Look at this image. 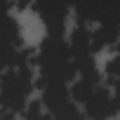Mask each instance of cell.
Listing matches in <instances>:
<instances>
[{"mask_svg":"<svg viewBox=\"0 0 120 120\" xmlns=\"http://www.w3.org/2000/svg\"><path fill=\"white\" fill-rule=\"evenodd\" d=\"M38 64H40V80H61L71 82L78 73L71 45L61 40V35H47L40 54H38Z\"/></svg>","mask_w":120,"mask_h":120,"instance_id":"6da1fadb","label":"cell"},{"mask_svg":"<svg viewBox=\"0 0 120 120\" xmlns=\"http://www.w3.org/2000/svg\"><path fill=\"white\" fill-rule=\"evenodd\" d=\"M118 111H120V106H118L115 97H111V92H108L106 87H97L94 94L90 97V101L85 104V115H87V118H97V120L111 118V115H115Z\"/></svg>","mask_w":120,"mask_h":120,"instance_id":"7a4b0ae2","label":"cell"},{"mask_svg":"<svg viewBox=\"0 0 120 120\" xmlns=\"http://www.w3.org/2000/svg\"><path fill=\"white\" fill-rule=\"evenodd\" d=\"M101 5H104V0H73V7H75V14L80 17V24L99 21Z\"/></svg>","mask_w":120,"mask_h":120,"instance_id":"3957f363","label":"cell"},{"mask_svg":"<svg viewBox=\"0 0 120 120\" xmlns=\"http://www.w3.org/2000/svg\"><path fill=\"white\" fill-rule=\"evenodd\" d=\"M97 87H99L97 82H92V80H87V78H80V80L73 85V90H71V94H73V101L87 104V101H90V97L94 94V90H97Z\"/></svg>","mask_w":120,"mask_h":120,"instance_id":"277c9868","label":"cell"},{"mask_svg":"<svg viewBox=\"0 0 120 120\" xmlns=\"http://www.w3.org/2000/svg\"><path fill=\"white\" fill-rule=\"evenodd\" d=\"M106 73H108L111 78L120 80V54H118V56H113L111 61H108V66H106Z\"/></svg>","mask_w":120,"mask_h":120,"instance_id":"5b68a950","label":"cell"}]
</instances>
